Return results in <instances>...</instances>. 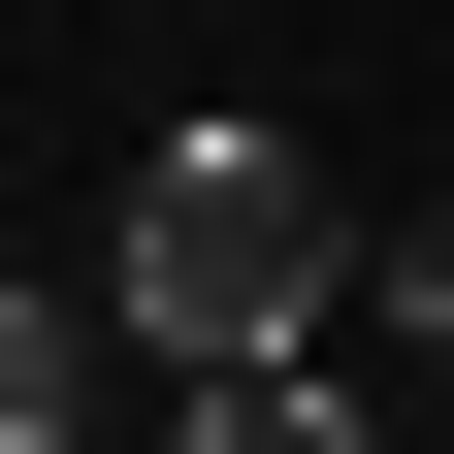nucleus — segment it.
<instances>
[{
    "label": "nucleus",
    "mask_w": 454,
    "mask_h": 454,
    "mask_svg": "<svg viewBox=\"0 0 454 454\" xmlns=\"http://www.w3.org/2000/svg\"><path fill=\"white\" fill-rule=\"evenodd\" d=\"M357 195H325L293 130H162L130 195H98V325H130L162 389H260V357H357Z\"/></svg>",
    "instance_id": "obj_1"
},
{
    "label": "nucleus",
    "mask_w": 454,
    "mask_h": 454,
    "mask_svg": "<svg viewBox=\"0 0 454 454\" xmlns=\"http://www.w3.org/2000/svg\"><path fill=\"white\" fill-rule=\"evenodd\" d=\"M130 422H162L130 325H98V293H0V454H130Z\"/></svg>",
    "instance_id": "obj_2"
},
{
    "label": "nucleus",
    "mask_w": 454,
    "mask_h": 454,
    "mask_svg": "<svg viewBox=\"0 0 454 454\" xmlns=\"http://www.w3.org/2000/svg\"><path fill=\"white\" fill-rule=\"evenodd\" d=\"M130 454H389V422H357V357H260V389H162Z\"/></svg>",
    "instance_id": "obj_3"
}]
</instances>
